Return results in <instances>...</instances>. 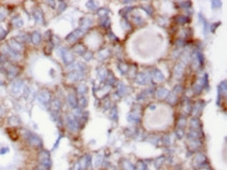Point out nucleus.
<instances>
[{"label": "nucleus", "instance_id": "obj_1", "mask_svg": "<svg viewBox=\"0 0 227 170\" xmlns=\"http://www.w3.org/2000/svg\"><path fill=\"white\" fill-rule=\"evenodd\" d=\"M33 41L35 44H38L39 42H40V35L38 33H36L33 35Z\"/></svg>", "mask_w": 227, "mask_h": 170}]
</instances>
